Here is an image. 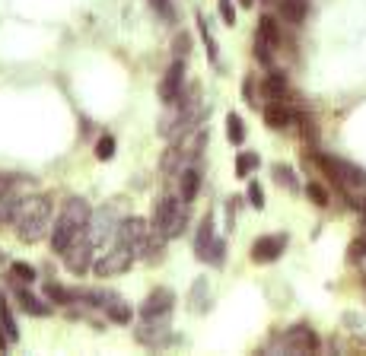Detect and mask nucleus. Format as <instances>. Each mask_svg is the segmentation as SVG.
<instances>
[{
	"label": "nucleus",
	"mask_w": 366,
	"mask_h": 356,
	"mask_svg": "<svg viewBox=\"0 0 366 356\" xmlns=\"http://www.w3.org/2000/svg\"><path fill=\"white\" fill-rule=\"evenodd\" d=\"M90 204H86L83 198H70L67 204H64L61 217H57V223L51 226V245H55V252H67L70 242H76L80 235H83L86 223H90Z\"/></svg>",
	"instance_id": "f257e3e1"
},
{
	"label": "nucleus",
	"mask_w": 366,
	"mask_h": 356,
	"mask_svg": "<svg viewBox=\"0 0 366 356\" xmlns=\"http://www.w3.org/2000/svg\"><path fill=\"white\" fill-rule=\"evenodd\" d=\"M16 233L22 242H39L51 229V200L48 198H26L13 217Z\"/></svg>",
	"instance_id": "f03ea898"
},
{
	"label": "nucleus",
	"mask_w": 366,
	"mask_h": 356,
	"mask_svg": "<svg viewBox=\"0 0 366 356\" xmlns=\"http://www.w3.org/2000/svg\"><path fill=\"white\" fill-rule=\"evenodd\" d=\"M185 204H188L185 198H172V194L159 198L156 210H153V229H156L159 235H166V239L182 235V233H185V226H188Z\"/></svg>",
	"instance_id": "7ed1b4c3"
},
{
	"label": "nucleus",
	"mask_w": 366,
	"mask_h": 356,
	"mask_svg": "<svg viewBox=\"0 0 366 356\" xmlns=\"http://www.w3.org/2000/svg\"><path fill=\"white\" fill-rule=\"evenodd\" d=\"M134 261H137V254H134L131 248L121 242V235L115 233V242H111V248L99 254L96 274H99V277H118V274H125V271L134 264Z\"/></svg>",
	"instance_id": "20e7f679"
},
{
	"label": "nucleus",
	"mask_w": 366,
	"mask_h": 356,
	"mask_svg": "<svg viewBox=\"0 0 366 356\" xmlns=\"http://www.w3.org/2000/svg\"><path fill=\"white\" fill-rule=\"evenodd\" d=\"M316 163L322 165L328 175L344 188H366V169L353 163H344V159H334V156H316Z\"/></svg>",
	"instance_id": "39448f33"
},
{
	"label": "nucleus",
	"mask_w": 366,
	"mask_h": 356,
	"mask_svg": "<svg viewBox=\"0 0 366 356\" xmlns=\"http://www.w3.org/2000/svg\"><path fill=\"white\" fill-rule=\"evenodd\" d=\"M150 233L153 229L147 226L140 217H128L121 226H118V235H121V242H125L128 248H131L137 258H144V252H147V242H150Z\"/></svg>",
	"instance_id": "423d86ee"
},
{
	"label": "nucleus",
	"mask_w": 366,
	"mask_h": 356,
	"mask_svg": "<svg viewBox=\"0 0 366 356\" xmlns=\"http://www.w3.org/2000/svg\"><path fill=\"white\" fill-rule=\"evenodd\" d=\"M22 194H20V178L13 175H0V223H10L16 217L22 204Z\"/></svg>",
	"instance_id": "0eeeda50"
},
{
	"label": "nucleus",
	"mask_w": 366,
	"mask_h": 356,
	"mask_svg": "<svg viewBox=\"0 0 366 356\" xmlns=\"http://www.w3.org/2000/svg\"><path fill=\"white\" fill-rule=\"evenodd\" d=\"M172 302H175L172 289L156 287L144 299V306H140V318H169V315H172Z\"/></svg>",
	"instance_id": "6e6552de"
},
{
	"label": "nucleus",
	"mask_w": 366,
	"mask_h": 356,
	"mask_svg": "<svg viewBox=\"0 0 366 356\" xmlns=\"http://www.w3.org/2000/svg\"><path fill=\"white\" fill-rule=\"evenodd\" d=\"M182 86H185V61H179V57H175V61L169 64L163 83H159V99H163L166 105L175 102V99L182 96Z\"/></svg>",
	"instance_id": "1a4fd4ad"
},
{
	"label": "nucleus",
	"mask_w": 366,
	"mask_h": 356,
	"mask_svg": "<svg viewBox=\"0 0 366 356\" xmlns=\"http://www.w3.org/2000/svg\"><path fill=\"white\" fill-rule=\"evenodd\" d=\"M283 248H287V235H262L252 245V261L255 264H271V261H277L283 254Z\"/></svg>",
	"instance_id": "9d476101"
},
{
	"label": "nucleus",
	"mask_w": 366,
	"mask_h": 356,
	"mask_svg": "<svg viewBox=\"0 0 366 356\" xmlns=\"http://www.w3.org/2000/svg\"><path fill=\"white\" fill-rule=\"evenodd\" d=\"M283 347L297 350V353H316V350H318V337L312 334L309 328L297 324V328H290L287 334H283Z\"/></svg>",
	"instance_id": "9b49d317"
},
{
	"label": "nucleus",
	"mask_w": 366,
	"mask_h": 356,
	"mask_svg": "<svg viewBox=\"0 0 366 356\" xmlns=\"http://www.w3.org/2000/svg\"><path fill=\"white\" fill-rule=\"evenodd\" d=\"M169 337V318H144V328L137 331V341L147 347H159Z\"/></svg>",
	"instance_id": "f8f14e48"
},
{
	"label": "nucleus",
	"mask_w": 366,
	"mask_h": 356,
	"mask_svg": "<svg viewBox=\"0 0 366 356\" xmlns=\"http://www.w3.org/2000/svg\"><path fill=\"white\" fill-rule=\"evenodd\" d=\"M210 245H214V213H204L198 223V233H194V254L204 261Z\"/></svg>",
	"instance_id": "ddd939ff"
},
{
	"label": "nucleus",
	"mask_w": 366,
	"mask_h": 356,
	"mask_svg": "<svg viewBox=\"0 0 366 356\" xmlns=\"http://www.w3.org/2000/svg\"><path fill=\"white\" fill-rule=\"evenodd\" d=\"M198 191H201V169H198V165H185V169H182V188H179V194L185 200H194V198H198Z\"/></svg>",
	"instance_id": "4468645a"
},
{
	"label": "nucleus",
	"mask_w": 366,
	"mask_h": 356,
	"mask_svg": "<svg viewBox=\"0 0 366 356\" xmlns=\"http://www.w3.org/2000/svg\"><path fill=\"white\" fill-rule=\"evenodd\" d=\"M306 10H309V4H306V0H280V16L287 22H293V26L306 20Z\"/></svg>",
	"instance_id": "2eb2a0df"
},
{
	"label": "nucleus",
	"mask_w": 366,
	"mask_h": 356,
	"mask_svg": "<svg viewBox=\"0 0 366 356\" xmlns=\"http://www.w3.org/2000/svg\"><path fill=\"white\" fill-rule=\"evenodd\" d=\"M264 121H268V128L283 130V128H290L293 115L283 109V105H268V109H264Z\"/></svg>",
	"instance_id": "dca6fc26"
},
{
	"label": "nucleus",
	"mask_w": 366,
	"mask_h": 356,
	"mask_svg": "<svg viewBox=\"0 0 366 356\" xmlns=\"http://www.w3.org/2000/svg\"><path fill=\"white\" fill-rule=\"evenodd\" d=\"M226 137H229V144L233 146H242L245 144V124H242V118L236 115H226Z\"/></svg>",
	"instance_id": "f3484780"
},
{
	"label": "nucleus",
	"mask_w": 366,
	"mask_h": 356,
	"mask_svg": "<svg viewBox=\"0 0 366 356\" xmlns=\"http://www.w3.org/2000/svg\"><path fill=\"white\" fill-rule=\"evenodd\" d=\"M16 296H20V306L26 308L29 315H48V312H51V308L45 306V302H39V299H35L32 293H26V289H22V287L16 289Z\"/></svg>",
	"instance_id": "a211bd4d"
},
{
	"label": "nucleus",
	"mask_w": 366,
	"mask_h": 356,
	"mask_svg": "<svg viewBox=\"0 0 366 356\" xmlns=\"http://www.w3.org/2000/svg\"><path fill=\"white\" fill-rule=\"evenodd\" d=\"M258 39L271 41V45L280 41V29H277V22L271 20V16H262V20H258Z\"/></svg>",
	"instance_id": "6ab92c4d"
},
{
	"label": "nucleus",
	"mask_w": 366,
	"mask_h": 356,
	"mask_svg": "<svg viewBox=\"0 0 366 356\" xmlns=\"http://www.w3.org/2000/svg\"><path fill=\"white\" fill-rule=\"evenodd\" d=\"M255 169H258V156H255V153H239V156H236V175H239V178L252 175Z\"/></svg>",
	"instance_id": "aec40b11"
},
{
	"label": "nucleus",
	"mask_w": 366,
	"mask_h": 356,
	"mask_svg": "<svg viewBox=\"0 0 366 356\" xmlns=\"http://www.w3.org/2000/svg\"><path fill=\"white\" fill-rule=\"evenodd\" d=\"M45 296H48L51 302H57V306H67V302H74V289L57 287V283H48V287H45Z\"/></svg>",
	"instance_id": "412c9836"
},
{
	"label": "nucleus",
	"mask_w": 366,
	"mask_h": 356,
	"mask_svg": "<svg viewBox=\"0 0 366 356\" xmlns=\"http://www.w3.org/2000/svg\"><path fill=\"white\" fill-rule=\"evenodd\" d=\"M96 156L102 159V163L115 156V137H111V134H102V137L96 140Z\"/></svg>",
	"instance_id": "4be33fe9"
},
{
	"label": "nucleus",
	"mask_w": 366,
	"mask_h": 356,
	"mask_svg": "<svg viewBox=\"0 0 366 356\" xmlns=\"http://www.w3.org/2000/svg\"><path fill=\"white\" fill-rule=\"evenodd\" d=\"M264 89H268V96H271V99H280L283 93H287V80H283L280 74H271L268 83H264Z\"/></svg>",
	"instance_id": "5701e85b"
},
{
	"label": "nucleus",
	"mask_w": 366,
	"mask_h": 356,
	"mask_svg": "<svg viewBox=\"0 0 366 356\" xmlns=\"http://www.w3.org/2000/svg\"><path fill=\"white\" fill-rule=\"evenodd\" d=\"M109 318H111V322H121V324H125V322H131V308H128L121 299H115V302L109 306Z\"/></svg>",
	"instance_id": "b1692460"
},
{
	"label": "nucleus",
	"mask_w": 366,
	"mask_h": 356,
	"mask_svg": "<svg viewBox=\"0 0 366 356\" xmlns=\"http://www.w3.org/2000/svg\"><path fill=\"white\" fill-rule=\"evenodd\" d=\"M10 274H13V280H20V283H32L35 280V271L29 264H22V261H16V264L10 267Z\"/></svg>",
	"instance_id": "393cba45"
},
{
	"label": "nucleus",
	"mask_w": 366,
	"mask_h": 356,
	"mask_svg": "<svg viewBox=\"0 0 366 356\" xmlns=\"http://www.w3.org/2000/svg\"><path fill=\"white\" fill-rule=\"evenodd\" d=\"M271 48H274L271 41H264V39H258L255 35V57L264 64V67H271Z\"/></svg>",
	"instance_id": "a878e982"
},
{
	"label": "nucleus",
	"mask_w": 366,
	"mask_h": 356,
	"mask_svg": "<svg viewBox=\"0 0 366 356\" xmlns=\"http://www.w3.org/2000/svg\"><path fill=\"white\" fill-rule=\"evenodd\" d=\"M223 252H226V242L223 239H214V245H210V252H208V264H223Z\"/></svg>",
	"instance_id": "bb28decb"
},
{
	"label": "nucleus",
	"mask_w": 366,
	"mask_h": 356,
	"mask_svg": "<svg viewBox=\"0 0 366 356\" xmlns=\"http://www.w3.org/2000/svg\"><path fill=\"white\" fill-rule=\"evenodd\" d=\"M306 194H309V198H312V204H318V207H325V204H328V191H325V188L318 185V182H312V185L306 188Z\"/></svg>",
	"instance_id": "cd10ccee"
},
{
	"label": "nucleus",
	"mask_w": 366,
	"mask_h": 356,
	"mask_svg": "<svg viewBox=\"0 0 366 356\" xmlns=\"http://www.w3.org/2000/svg\"><path fill=\"white\" fill-rule=\"evenodd\" d=\"M249 200H252V207H255V210H262V207H264V191H262V185H258V182H249Z\"/></svg>",
	"instance_id": "c85d7f7f"
},
{
	"label": "nucleus",
	"mask_w": 366,
	"mask_h": 356,
	"mask_svg": "<svg viewBox=\"0 0 366 356\" xmlns=\"http://www.w3.org/2000/svg\"><path fill=\"white\" fill-rule=\"evenodd\" d=\"M274 172H277V182H280L283 188H297V178H293V172L287 169V165H277Z\"/></svg>",
	"instance_id": "c756f323"
},
{
	"label": "nucleus",
	"mask_w": 366,
	"mask_h": 356,
	"mask_svg": "<svg viewBox=\"0 0 366 356\" xmlns=\"http://www.w3.org/2000/svg\"><path fill=\"white\" fill-rule=\"evenodd\" d=\"M217 4H220L223 22H226V26H233V22H236V10H233V0H217Z\"/></svg>",
	"instance_id": "7c9ffc66"
},
{
	"label": "nucleus",
	"mask_w": 366,
	"mask_h": 356,
	"mask_svg": "<svg viewBox=\"0 0 366 356\" xmlns=\"http://www.w3.org/2000/svg\"><path fill=\"white\" fill-rule=\"evenodd\" d=\"M351 258H353V261L366 258V235H360V239L351 242Z\"/></svg>",
	"instance_id": "2f4dec72"
},
{
	"label": "nucleus",
	"mask_w": 366,
	"mask_h": 356,
	"mask_svg": "<svg viewBox=\"0 0 366 356\" xmlns=\"http://www.w3.org/2000/svg\"><path fill=\"white\" fill-rule=\"evenodd\" d=\"M185 55H188V35H179V39H175V57L185 61Z\"/></svg>",
	"instance_id": "473e14b6"
},
{
	"label": "nucleus",
	"mask_w": 366,
	"mask_h": 356,
	"mask_svg": "<svg viewBox=\"0 0 366 356\" xmlns=\"http://www.w3.org/2000/svg\"><path fill=\"white\" fill-rule=\"evenodd\" d=\"M150 7L159 10V13H169V0H150Z\"/></svg>",
	"instance_id": "72a5a7b5"
},
{
	"label": "nucleus",
	"mask_w": 366,
	"mask_h": 356,
	"mask_svg": "<svg viewBox=\"0 0 366 356\" xmlns=\"http://www.w3.org/2000/svg\"><path fill=\"white\" fill-rule=\"evenodd\" d=\"M239 4H242V7H252V0H239Z\"/></svg>",
	"instance_id": "f704fd0d"
},
{
	"label": "nucleus",
	"mask_w": 366,
	"mask_h": 356,
	"mask_svg": "<svg viewBox=\"0 0 366 356\" xmlns=\"http://www.w3.org/2000/svg\"><path fill=\"white\" fill-rule=\"evenodd\" d=\"M363 235H366V229H363Z\"/></svg>",
	"instance_id": "c9c22d12"
}]
</instances>
